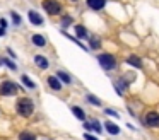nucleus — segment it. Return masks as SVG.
<instances>
[{
    "label": "nucleus",
    "mask_w": 159,
    "mask_h": 140,
    "mask_svg": "<svg viewBox=\"0 0 159 140\" xmlns=\"http://www.w3.org/2000/svg\"><path fill=\"white\" fill-rule=\"evenodd\" d=\"M14 108H16V113H17L19 116H22V118H29V116H33V115H34V111H36L34 101H33L31 97H28V96L16 99Z\"/></svg>",
    "instance_id": "f257e3e1"
},
{
    "label": "nucleus",
    "mask_w": 159,
    "mask_h": 140,
    "mask_svg": "<svg viewBox=\"0 0 159 140\" xmlns=\"http://www.w3.org/2000/svg\"><path fill=\"white\" fill-rule=\"evenodd\" d=\"M98 63H99V67L103 68L104 72H111L115 70V68L118 67V61H116V56L111 53H99L96 56Z\"/></svg>",
    "instance_id": "f03ea898"
},
{
    "label": "nucleus",
    "mask_w": 159,
    "mask_h": 140,
    "mask_svg": "<svg viewBox=\"0 0 159 140\" xmlns=\"http://www.w3.org/2000/svg\"><path fill=\"white\" fill-rule=\"evenodd\" d=\"M19 89H22L19 84H16L14 80H2L0 82V96L2 97H11V96H16L19 92Z\"/></svg>",
    "instance_id": "7ed1b4c3"
},
{
    "label": "nucleus",
    "mask_w": 159,
    "mask_h": 140,
    "mask_svg": "<svg viewBox=\"0 0 159 140\" xmlns=\"http://www.w3.org/2000/svg\"><path fill=\"white\" fill-rule=\"evenodd\" d=\"M43 9L46 10V14L48 16H58V14H62L63 7L62 3L58 2V0H43Z\"/></svg>",
    "instance_id": "20e7f679"
},
{
    "label": "nucleus",
    "mask_w": 159,
    "mask_h": 140,
    "mask_svg": "<svg viewBox=\"0 0 159 140\" xmlns=\"http://www.w3.org/2000/svg\"><path fill=\"white\" fill-rule=\"evenodd\" d=\"M142 123H144L145 126H149V128H159V111H154V109L147 111L144 115Z\"/></svg>",
    "instance_id": "39448f33"
},
{
    "label": "nucleus",
    "mask_w": 159,
    "mask_h": 140,
    "mask_svg": "<svg viewBox=\"0 0 159 140\" xmlns=\"http://www.w3.org/2000/svg\"><path fill=\"white\" fill-rule=\"evenodd\" d=\"M103 130H106V133H108V135H111V137H118L121 133L120 126H118L116 123L110 121V120H106V121L103 123Z\"/></svg>",
    "instance_id": "423d86ee"
},
{
    "label": "nucleus",
    "mask_w": 159,
    "mask_h": 140,
    "mask_svg": "<svg viewBox=\"0 0 159 140\" xmlns=\"http://www.w3.org/2000/svg\"><path fill=\"white\" fill-rule=\"evenodd\" d=\"M33 61H34V65L39 70H48L50 68V60L45 55H34V56H33Z\"/></svg>",
    "instance_id": "0eeeda50"
},
{
    "label": "nucleus",
    "mask_w": 159,
    "mask_h": 140,
    "mask_svg": "<svg viewBox=\"0 0 159 140\" xmlns=\"http://www.w3.org/2000/svg\"><path fill=\"white\" fill-rule=\"evenodd\" d=\"M74 36H75L79 41H82V39H87L91 34H89V31H87L86 26H82V24H75V26H74Z\"/></svg>",
    "instance_id": "6e6552de"
},
{
    "label": "nucleus",
    "mask_w": 159,
    "mask_h": 140,
    "mask_svg": "<svg viewBox=\"0 0 159 140\" xmlns=\"http://www.w3.org/2000/svg\"><path fill=\"white\" fill-rule=\"evenodd\" d=\"M46 84H48V87L55 92H60L63 89V84L55 77V75H48V77H46Z\"/></svg>",
    "instance_id": "1a4fd4ad"
},
{
    "label": "nucleus",
    "mask_w": 159,
    "mask_h": 140,
    "mask_svg": "<svg viewBox=\"0 0 159 140\" xmlns=\"http://www.w3.org/2000/svg\"><path fill=\"white\" fill-rule=\"evenodd\" d=\"M55 77L58 79V80L62 82L63 85H70V84L74 82L72 75H70L67 70H57V72H55Z\"/></svg>",
    "instance_id": "9d476101"
},
{
    "label": "nucleus",
    "mask_w": 159,
    "mask_h": 140,
    "mask_svg": "<svg viewBox=\"0 0 159 140\" xmlns=\"http://www.w3.org/2000/svg\"><path fill=\"white\" fill-rule=\"evenodd\" d=\"M28 19H29V22H31L33 26H43V24H45V19H43L36 10H29V12H28Z\"/></svg>",
    "instance_id": "9b49d317"
},
{
    "label": "nucleus",
    "mask_w": 159,
    "mask_h": 140,
    "mask_svg": "<svg viewBox=\"0 0 159 140\" xmlns=\"http://www.w3.org/2000/svg\"><path fill=\"white\" fill-rule=\"evenodd\" d=\"M31 43H33V46H36V48H45L46 46V38L43 36V34H39V33H34L31 36Z\"/></svg>",
    "instance_id": "f8f14e48"
},
{
    "label": "nucleus",
    "mask_w": 159,
    "mask_h": 140,
    "mask_svg": "<svg viewBox=\"0 0 159 140\" xmlns=\"http://www.w3.org/2000/svg\"><path fill=\"white\" fill-rule=\"evenodd\" d=\"M86 5L89 7L91 10H103L106 7V0H86Z\"/></svg>",
    "instance_id": "ddd939ff"
},
{
    "label": "nucleus",
    "mask_w": 159,
    "mask_h": 140,
    "mask_svg": "<svg viewBox=\"0 0 159 140\" xmlns=\"http://www.w3.org/2000/svg\"><path fill=\"white\" fill-rule=\"evenodd\" d=\"M125 63H127V65H132V67H135V68H142V67H144V63H142V58L139 56V55H128L127 60H125Z\"/></svg>",
    "instance_id": "4468645a"
},
{
    "label": "nucleus",
    "mask_w": 159,
    "mask_h": 140,
    "mask_svg": "<svg viewBox=\"0 0 159 140\" xmlns=\"http://www.w3.org/2000/svg\"><path fill=\"white\" fill-rule=\"evenodd\" d=\"M70 111H72V115L75 116L79 121H86L87 120V115H86V111H84L80 106H70Z\"/></svg>",
    "instance_id": "2eb2a0df"
},
{
    "label": "nucleus",
    "mask_w": 159,
    "mask_h": 140,
    "mask_svg": "<svg viewBox=\"0 0 159 140\" xmlns=\"http://www.w3.org/2000/svg\"><path fill=\"white\" fill-rule=\"evenodd\" d=\"M0 67H7L9 70H17V63H16L12 58H7V56H0Z\"/></svg>",
    "instance_id": "dca6fc26"
},
{
    "label": "nucleus",
    "mask_w": 159,
    "mask_h": 140,
    "mask_svg": "<svg viewBox=\"0 0 159 140\" xmlns=\"http://www.w3.org/2000/svg\"><path fill=\"white\" fill-rule=\"evenodd\" d=\"M17 140H39V138L34 132H31V130H22V132H19Z\"/></svg>",
    "instance_id": "f3484780"
},
{
    "label": "nucleus",
    "mask_w": 159,
    "mask_h": 140,
    "mask_svg": "<svg viewBox=\"0 0 159 140\" xmlns=\"http://www.w3.org/2000/svg\"><path fill=\"white\" fill-rule=\"evenodd\" d=\"M21 82H22V85H24L26 89H29V91H34V89L38 87L36 82L33 80V79H29V75H26V74L21 75Z\"/></svg>",
    "instance_id": "a211bd4d"
},
{
    "label": "nucleus",
    "mask_w": 159,
    "mask_h": 140,
    "mask_svg": "<svg viewBox=\"0 0 159 140\" xmlns=\"http://www.w3.org/2000/svg\"><path fill=\"white\" fill-rule=\"evenodd\" d=\"M87 41H89V50H99L101 48V38L99 36H93L91 34L87 38Z\"/></svg>",
    "instance_id": "6ab92c4d"
},
{
    "label": "nucleus",
    "mask_w": 159,
    "mask_h": 140,
    "mask_svg": "<svg viewBox=\"0 0 159 140\" xmlns=\"http://www.w3.org/2000/svg\"><path fill=\"white\" fill-rule=\"evenodd\" d=\"M86 101L89 102L91 106H96V108H101V106H103V101L94 94H86Z\"/></svg>",
    "instance_id": "aec40b11"
},
{
    "label": "nucleus",
    "mask_w": 159,
    "mask_h": 140,
    "mask_svg": "<svg viewBox=\"0 0 159 140\" xmlns=\"http://www.w3.org/2000/svg\"><path fill=\"white\" fill-rule=\"evenodd\" d=\"M91 128H93V132H96L98 135H101V133L104 132V130H103V125H101V121H99V120H96V118L91 120Z\"/></svg>",
    "instance_id": "412c9836"
},
{
    "label": "nucleus",
    "mask_w": 159,
    "mask_h": 140,
    "mask_svg": "<svg viewBox=\"0 0 159 140\" xmlns=\"http://www.w3.org/2000/svg\"><path fill=\"white\" fill-rule=\"evenodd\" d=\"M72 24H74V20H72V17H70V16H63L62 17V29L63 31H65L69 26H72Z\"/></svg>",
    "instance_id": "4be33fe9"
},
{
    "label": "nucleus",
    "mask_w": 159,
    "mask_h": 140,
    "mask_svg": "<svg viewBox=\"0 0 159 140\" xmlns=\"http://www.w3.org/2000/svg\"><path fill=\"white\" fill-rule=\"evenodd\" d=\"M104 115L106 116H111V118H120V113L113 108H104Z\"/></svg>",
    "instance_id": "5701e85b"
},
{
    "label": "nucleus",
    "mask_w": 159,
    "mask_h": 140,
    "mask_svg": "<svg viewBox=\"0 0 159 140\" xmlns=\"http://www.w3.org/2000/svg\"><path fill=\"white\" fill-rule=\"evenodd\" d=\"M11 16H12V22H14V26H21V22H22V17L19 16L17 12H14V10L11 12Z\"/></svg>",
    "instance_id": "b1692460"
},
{
    "label": "nucleus",
    "mask_w": 159,
    "mask_h": 140,
    "mask_svg": "<svg viewBox=\"0 0 159 140\" xmlns=\"http://www.w3.org/2000/svg\"><path fill=\"white\" fill-rule=\"evenodd\" d=\"M82 126H84V130H86L87 133L93 132V128H91V121H87V120H86V121H82Z\"/></svg>",
    "instance_id": "393cba45"
},
{
    "label": "nucleus",
    "mask_w": 159,
    "mask_h": 140,
    "mask_svg": "<svg viewBox=\"0 0 159 140\" xmlns=\"http://www.w3.org/2000/svg\"><path fill=\"white\" fill-rule=\"evenodd\" d=\"M7 26H9L7 19H5V17H0V27H4V29L7 31Z\"/></svg>",
    "instance_id": "a878e982"
},
{
    "label": "nucleus",
    "mask_w": 159,
    "mask_h": 140,
    "mask_svg": "<svg viewBox=\"0 0 159 140\" xmlns=\"http://www.w3.org/2000/svg\"><path fill=\"white\" fill-rule=\"evenodd\" d=\"M84 140H99V138H98V137H94L93 135V133H84Z\"/></svg>",
    "instance_id": "bb28decb"
},
{
    "label": "nucleus",
    "mask_w": 159,
    "mask_h": 140,
    "mask_svg": "<svg viewBox=\"0 0 159 140\" xmlns=\"http://www.w3.org/2000/svg\"><path fill=\"white\" fill-rule=\"evenodd\" d=\"M7 53L11 55V56H12V60H14V58H16V53H14V51L11 50V48H7Z\"/></svg>",
    "instance_id": "cd10ccee"
},
{
    "label": "nucleus",
    "mask_w": 159,
    "mask_h": 140,
    "mask_svg": "<svg viewBox=\"0 0 159 140\" xmlns=\"http://www.w3.org/2000/svg\"><path fill=\"white\" fill-rule=\"evenodd\" d=\"M5 34H7V31H5L4 27H0V38H2V36H5Z\"/></svg>",
    "instance_id": "c85d7f7f"
},
{
    "label": "nucleus",
    "mask_w": 159,
    "mask_h": 140,
    "mask_svg": "<svg viewBox=\"0 0 159 140\" xmlns=\"http://www.w3.org/2000/svg\"><path fill=\"white\" fill-rule=\"evenodd\" d=\"M43 140H52V138H43Z\"/></svg>",
    "instance_id": "c756f323"
},
{
    "label": "nucleus",
    "mask_w": 159,
    "mask_h": 140,
    "mask_svg": "<svg viewBox=\"0 0 159 140\" xmlns=\"http://www.w3.org/2000/svg\"><path fill=\"white\" fill-rule=\"evenodd\" d=\"M74 2H75V0H74Z\"/></svg>",
    "instance_id": "7c9ffc66"
}]
</instances>
